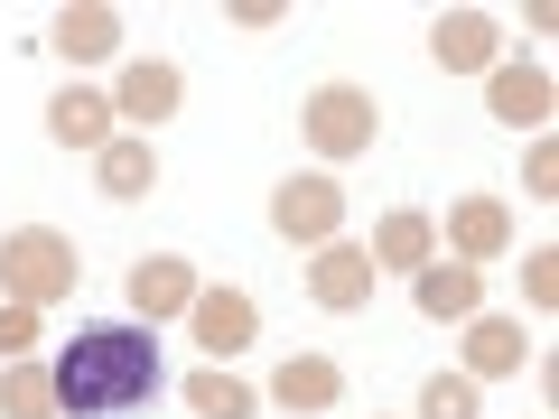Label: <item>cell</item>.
<instances>
[{
	"label": "cell",
	"mask_w": 559,
	"mask_h": 419,
	"mask_svg": "<svg viewBox=\"0 0 559 419\" xmlns=\"http://www.w3.org/2000/svg\"><path fill=\"white\" fill-rule=\"evenodd\" d=\"M187 326H197V345H205V363H234L242 345L261 336V308L242 299V289H197V308H187Z\"/></svg>",
	"instance_id": "ba28073f"
},
{
	"label": "cell",
	"mask_w": 559,
	"mask_h": 419,
	"mask_svg": "<svg viewBox=\"0 0 559 419\" xmlns=\"http://www.w3.org/2000/svg\"><path fill=\"white\" fill-rule=\"evenodd\" d=\"M0 419H57V373L47 363H0Z\"/></svg>",
	"instance_id": "ffe728a7"
},
{
	"label": "cell",
	"mask_w": 559,
	"mask_h": 419,
	"mask_svg": "<svg viewBox=\"0 0 559 419\" xmlns=\"http://www.w3.org/2000/svg\"><path fill=\"white\" fill-rule=\"evenodd\" d=\"M522 355H532V345H522V318H466V382H495V373H522Z\"/></svg>",
	"instance_id": "e0dca14e"
},
{
	"label": "cell",
	"mask_w": 559,
	"mask_h": 419,
	"mask_svg": "<svg viewBox=\"0 0 559 419\" xmlns=\"http://www.w3.org/2000/svg\"><path fill=\"white\" fill-rule=\"evenodd\" d=\"M299 131L318 140V159H364L382 140V103L364 94V84H318L308 112H299Z\"/></svg>",
	"instance_id": "3957f363"
},
{
	"label": "cell",
	"mask_w": 559,
	"mask_h": 419,
	"mask_svg": "<svg viewBox=\"0 0 559 419\" xmlns=\"http://www.w3.org/2000/svg\"><path fill=\"white\" fill-rule=\"evenodd\" d=\"M178 103H187V75L168 57H131L112 84V121H168Z\"/></svg>",
	"instance_id": "9c48e42d"
},
{
	"label": "cell",
	"mask_w": 559,
	"mask_h": 419,
	"mask_svg": "<svg viewBox=\"0 0 559 419\" xmlns=\"http://www.w3.org/2000/svg\"><path fill=\"white\" fill-rule=\"evenodd\" d=\"M280 20H289V10H280V0H242V10H234V28H252V38H271Z\"/></svg>",
	"instance_id": "d4e9b609"
},
{
	"label": "cell",
	"mask_w": 559,
	"mask_h": 419,
	"mask_svg": "<svg viewBox=\"0 0 559 419\" xmlns=\"http://www.w3.org/2000/svg\"><path fill=\"white\" fill-rule=\"evenodd\" d=\"M197 261H178V252H150V261H131V318L140 326H159V318H187L197 308Z\"/></svg>",
	"instance_id": "52a82bcc"
},
{
	"label": "cell",
	"mask_w": 559,
	"mask_h": 419,
	"mask_svg": "<svg viewBox=\"0 0 559 419\" xmlns=\"http://www.w3.org/2000/svg\"><path fill=\"white\" fill-rule=\"evenodd\" d=\"M364 252H373V271H429V261H439V224L419 215V205H392Z\"/></svg>",
	"instance_id": "4fadbf2b"
},
{
	"label": "cell",
	"mask_w": 559,
	"mask_h": 419,
	"mask_svg": "<svg viewBox=\"0 0 559 419\" xmlns=\"http://www.w3.org/2000/svg\"><path fill=\"white\" fill-rule=\"evenodd\" d=\"M373 252H364V242H318V271H308V299L318 308H336V318H355V308H373Z\"/></svg>",
	"instance_id": "8992f818"
},
{
	"label": "cell",
	"mask_w": 559,
	"mask_h": 419,
	"mask_svg": "<svg viewBox=\"0 0 559 419\" xmlns=\"http://www.w3.org/2000/svg\"><path fill=\"white\" fill-rule=\"evenodd\" d=\"M522 187H532V196H559V140H550V131L532 140V159H522Z\"/></svg>",
	"instance_id": "603a6c76"
},
{
	"label": "cell",
	"mask_w": 559,
	"mask_h": 419,
	"mask_svg": "<svg viewBox=\"0 0 559 419\" xmlns=\"http://www.w3.org/2000/svg\"><path fill=\"white\" fill-rule=\"evenodd\" d=\"M47 131H57L66 149H103V140H112V94H94V84H66V94L47 103Z\"/></svg>",
	"instance_id": "ac0fdd59"
},
{
	"label": "cell",
	"mask_w": 559,
	"mask_h": 419,
	"mask_svg": "<svg viewBox=\"0 0 559 419\" xmlns=\"http://www.w3.org/2000/svg\"><path fill=\"white\" fill-rule=\"evenodd\" d=\"M411 308H419V318H429V326H466V318H476V308H485V271H476V261H429V271H411Z\"/></svg>",
	"instance_id": "5b68a950"
},
{
	"label": "cell",
	"mask_w": 559,
	"mask_h": 419,
	"mask_svg": "<svg viewBox=\"0 0 559 419\" xmlns=\"http://www.w3.org/2000/svg\"><path fill=\"white\" fill-rule=\"evenodd\" d=\"M271 400H280V410H336V400H345V373H336V363H326V355H289V363H280V373H271Z\"/></svg>",
	"instance_id": "2e32d148"
},
{
	"label": "cell",
	"mask_w": 559,
	"mask_h": 419,
	"mask_svg": "<svg viewBox=\"0 0 559 419\" xmlns=\"http://www.w3.org/2000/svg\"><path fill=\"white\" fill-rule=\"evenodd\" d=\"M419 419H476V382L466 373H429L419 382Z\"/></svg>",
	"instance_id": "44dd1931"
},
{
	"label": "cell",
	"mask_w": 559,
	"mask_h": 419,
	"mask_svg": "<svg viewBox=\"0 0 559 419\" xmlns=\"http://www.w3.org/2000/svg\"><path fill=\"white\" fill-rule=\"evenodd\" d=\"M522 299H532V308H559V252H532V261H522Z\"/></svg>",
	"instance_id": "cb8c5ba5"
},
{
	"label": "cell",
	"mask_w": 559,
	"mask_h": 419,
	"mask_svg": "<svg viewBox=\"0 0 559 419\" xmlns=\"http://www.w3.org/2000/svg\"><path fill=\"white\" fill-rule=\"evenodd\" d=\"M47 373H57V419H131L159 400V336L150 326H84Z\"/></svg>",
	"instance_id": "6da1fadb"
},
{
	"label": "cell",
	"mask_w": 559,
	"mask_h": 419,
	"mask_svg": "<svg viewBox=\"0 0 559 419\" xmlns=\"http://www.w3.org/2000/svg\"><path fill=\"white\" fill-rule=\"evenodd\" d=\"M47 47H57L66 65H103V57L121 47V10H103V0H75V10H57Z\"/></svg>",
	"instance_id": "5bb4252c"
},
{
	"label": "cell",
	"mask_w": 559,
	"mask_h": 419,
	"mask_svg": "<svg viewBox=\"0 0 559 419\" xmlns=\"http://www.w3.org/2000/svg\"><path fill=\"white\" fill-rule=\"evenodd\" d=\"M271 224H280L289 242H308V252H318V242H336V234H345V187L326 178V168H308V178H280Z\"/></svg>",
	"instance_id": "277c9868"
},
{
	"label": "cell",
	"mask_w": 559,
	"mask_h": 419,
	"mask_svg": "<svg viewBox=\"0 0 559 419\" xmlns=\"http://www.w3.org/2000/svg\"><path fill=\"white\" fill-rule=\"evenodd\" d=\"M187 410H197V419H252L261 392L234 373V363H205V373H187Z\"/></svg>",
	"instance_id": "d6986e66"
},
{
	"label": "cell",
	"mask_w": 559,
	"mask_h": 419,
	"mask_svg": "<svg viewBox=\"0 0 559 419\" xmlns=\"http://www.w3.org/2000/svg\"><path fill=\"white\" fill-rule=\"evenodd\" d=\"M28 345H47V318L0 299V363H28Z\"/></svg>",
	"instance_id": "7402d4cb"
},
{
	"label": "cell",
	"mask_w": 559,
	"mask_h": 419,
	"mask_svg": "<svg viewBox=\"0 0 559 419\" xmlns=\"http://www.w3.org/2000/svg\"><path fill=\"white\" fill-rule=\"evenodd\" d=\"M495 20L485 10H439V28H429V57L448 65V75H495Z\"/></svg>",
	"instance_id": "7c38bea8"
},
{
	"label": "cell",
	"mask_w": 559,
	"mask_h": 419,
	"mask_svg": "<svg viewBox=\"0 0 559 419\" xmlns=\"http://www.w3.org/2000/svg\"><path fill=\"white\" fill-rule=\"evenodd\" d=\"M94 178H103V196H112V205H140V196H150V187H159V149H150V140H103V149H94Z\"/></svg>",
	"instance_id": "9a60e30c"
},
{
	"label": "cell",
	"mask_w": 559,
	"mask_h": 419,
	"mask_svg": "<svg viewBox=\"0 0 559 419\" xmlns=\"http://www.w3.org/2000/svg\"><path fill=\"white\" fill-rule=\"evenodd\" d=\"M513 252V205L503 196H457L448 205V261H503Z\"/></svg>",
	"instance_id": "30bf717a"
},
{
	"label": "cell",
	"mask_w": 559,
	"mask_h": 419,
	"mask_svg": "<svg viewBox=\"0 0 559 419\" xmlns=\"http://www.w3.org/2000/svg\"><path fill=\"white\" fill-rule=\"evenodd\" d=\"M75 279H84V261H75V234H57V224H20V234H0V299L10 308H57V299H75Z\"/></svg>",
	"instance_id": "7a4b0ae2"
},
{
	"label": "cell",
	"mask_w": 559,
	"mask_h": 419,
	"mask_svg": "<svg viewBox=\"0 0 559 419\" xmlns=\"http://www.w3.org/2000/svg\"><path fill=\"white\" fill-rule=\"evenodd\" d=\"M485 103H495V121H513V131H550V112H559V94H550V75L540 65H495L485 75Z\"/></svg>",
	"instance_id": "8fae6325"
}]
</instances>
